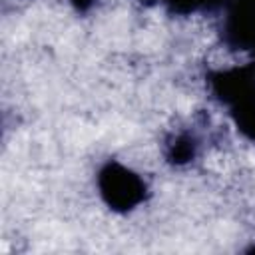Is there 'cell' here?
Returning a JSON list of instances; mask_svg holds the SVG:
<instances>
[{"label": "cell", "instance_id": "obj_1", "mask_svg": "<svg viewBox=\"0 0 255 255\" xmlns=\"http://www.w3.org/2000/svg\"><path fill=\"white\" fill-rule=\"evenodd\" d=\"M98 189L106 205L120 213L137 207L145 199V191H147L143 179L135 171H131L129 167L118 161H108L100 169Z\"/></svg>", "mask_w": 255, "mask_h": 255}, {"label": "cell", "instance_id": "obj_2", "mask_svg": "<svg viewBox=\"0 0 255 255\" xmlns=\"http://www.w3.org/2000/svg\"><path fill=\"white\" fill-rule=\"evenodd\" d=\"M223 36L231 48L255 54V0H233L229 4Z\"/></svg>", "mask_w": 255, "mask_h": 255}, {"label": "cell", "instance_id": "obj_3", "mask_svg": "<svg viewBox=\"0 0 255 255\" xmlns=\"http://www.w3.org/2000/svg\"><path fill=\"white\" fill-rule=\"evenodd\" d=\"M255 82V72L253 66H237V68H227V70H217L209 76V88L213 96L221 104H229L237 94H241L245 88H249Z\"/></svg>", "mask_w": 255, "mask_h": 255}, {"label": "cell", "instance_id": "obj_4", "mask_svg": "<svg viewBox=\"0 0 255 255\" xmlns=\"http://www.w3.org/2000/svg\"><path fill=\"white\" fill-rule=\"evenodd\" d=\"M229 114L235 128L251 141H255V82L237 94L229 104Z\"/></svg>", "mask_w": 255, "mask_h": 255}, {"label": "cell", "instance_id": "obj_5", "mask_svg": "<svg viewBox=\"0 0 255 255\" xmlns=\"http://www.w3.org/2000/svg\"><path fill=\"white\" fill-rule=\"evenodd\" d=\"M197 153V141L189 135V133H179L175 135L169 143H167V159L175 165H183V163H189Z\"/></svg>", "mask_w": 255, "mask_h": 255}, {"label": "cell", "instance_id": "obj_6", "mask_svg": "<svg viewBox=\"0 0 255 255\" xmlns=\"http://www.w3.org/2000/svg\"><path fill=\"white\" fill-rule=\"evenodd\" d=\"M225 2L227 0H163L165 8L171 14H179V16H187L195 12H211L221 8Z\"/></svg>", "mask_w": 255, "mask_h": 255}, {"label": "cell", "instance_id": "obj_7", "mask_svg": "<svg viewBox=\"0 0 255 255\" xmlns=\"http://www.w3.org/2000/svg\"><path fill=\"white\" fill-rule=\"evenodd\" d=\"M94 2H96V0H70V4H72L78 12H86V10H90V8L94 6Z\"/></svg>", "mask_w": 255, "mask_h": 255}]
</instances>
